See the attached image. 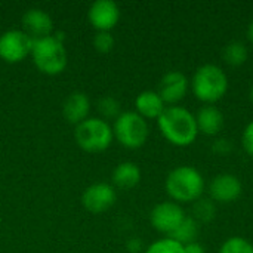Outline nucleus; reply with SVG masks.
Wrapping results in <instances>:
<instances>
[{
  "instance_id": "nucleus-3",
  "label": "nucleus",
  "mask_w": 253,
  "mask_h": 253,
  "mask_svg": "<svg viewBox=\"0 0 253 253\" xmlns=\"http://www.w3.org/2000/svg\"><path fill=\"white\" fill-rule=\"evenodd\" d=\"M228 86L230 82L227 73L216 64L200 65L190 80V90L194 98L205 105H215L221 101L227 95Z\"/></svg>"
},
{
  "instance_id": "nucleus-14",
  "label": "nucleus",
  "mask_w": 253,
  "mask_h": 253,
  "mask_svg": "<svg viewBox=\"0 0 253 253\" xmlns=\"http://www.w3.org/2000/svg\"><path fill=\"white\" fill-rule=\"evenodd\" d=\"M90 111V101L86 93L83 92H73L70 93L62 105V114L70 125H80L86 119H89Z\"/></svg>"
},
{
  "instance_id": "nucleus-9",
  "label": "nucleus",
  "mask_w": 253,
  "mask_h": 253,
  "mask_svg": "<svg viewBox=\"0 0 253 253\" xmlns=\"http://www.w3.org/2000/svg\"><path fill=\"white\" fill-rule=\"evenodd\" d=\"M209 199L216 205H230L240 199L243 184L234 173H219L212 178L208 187Z\"/></svg>"
},
{
  "instance_id": "nucleus-30",
  "label": "nucleus",
  "mask_w": 253,
  "mask_h": 253,
  "mask_svg": "<svg viewBox=\"0 0 253 253\" xmlns=\"http://www.w3.org/2000/svg\"><path fill=\"white\" fill-rule=\"evenodd\" d=\"M249 98H251V102L253 104V84L252 87H251V92H249Z\"/></svg>"
},
{
  "instance_id": "nucleus-15",
  "label": "nucleus",
  "mask_w": 253,
  "mask_h": 253,
  "mask_svg": "<svg viewBox=\"0 0 253 253\" xmlns=\"http://www.w3.org/2000/svg\"><path fill=\"white\" fill-rule=\"evenodd\" d=\"M224 114L215 105H203L196 114L199 133L206 136H218L224 127Z\"/></svg>"
},
{
  "instance_id": "nucleus-13",
  "label": "nucleus",
  "mask_w": 253,
  "mask_h": 253,
  "mask_svg": "<svg viewBox=\"0 0 253 253\" xmlns=\"http://www.w3.org/2000/svg\"><path fill=\"white\" fill-rule=\"evenodd\" d=\"M22 31L33 40L52 36L53 22L49 13L39 7H31L22 15Z\"/></svg>"
},
{
  "instance_id": "nucleus-8",
  "label": "nucleus",
  "mask_w": 253,
  "mask_h": 253,
  "mask_svg": "<svg viewBox=\"0 0 253 253\" xmlns=\"http://www.w3.org/2000/svg\"><path fill=\"white\" fill-rule=\"evenodd\" d=\"M33 39L22 30H7L0 36V58L9 64L21 62L31 53Z\"/></svg>"
},
{
  "instance_id": "nucleus-19",
  "label": "nucleus",
  "mask_w": 253,
  "mask_h": 253,
  "mask_svg": "<svg viewBox=\"0 0 253 253\" xmlns=\"http://www.w3.org/2000/svg\"><path fill=\"white\" fill-rule=\"evenodd\" d=\"M199 231H200V224L193 216L187 215V218L182 221V224L178 227V230L170 236V239H173V240H176L185 246L188 243L197 242Z\"/></svg>"
},
{
  "instance_id": "nucleus-11",
  "label": "nucleus",
  "mask_w": 253,
  "mask_h": 253,
  "mask_svg": "<svg viewBox=\"0 0 253 253\" xmlns=\"http://www.w3.org/2000/svg\"><path fill=\"white\" fill-rule=\"evenodd\" d=\"M116 188L107 182H96L89 185L82 196V205L84 209L95 215L107 212L116 203Z\"/></svg>"
},
{
  "instance_id": "nucleus-1",
  "label": "nucleus",
  "mask_w": 253,
  "mask_h": 253,
  "mask_svg": "<svg viewBox=\"0 0 253 253\" xmlns=\"http://www.w3.org/2000/svg\"><path fill=\"white\" fill-rule=\"evenodd\" d=\"M156 122L163 138L169 144L179 148L193 145L200 135L196 123V116L181 105L166 107V110Z\"/></svg>"
},
{
  "instance_id": "nucleus-20",
  "label": "nucleus",
  "mask_w": 253,
  "mask_h": 253,
  "mask_svg": "<svg viewBox=\"0 0 253 253\" xmlns=\"http://www.w3.org/2000/svg\"><path fill=\"white\" fill-rule=\"evenodd\" d=\"M216 216V205L211 199H200L193 203V218L199 224H209Z\"/></svg>"
},
{
  "instance_id": "nucleus-23",
  "label": "nucleus",
  "mask_w": 253,
  "mask_h": 253,
  "mask_svg": "<svg viewBox=\"0 0 253 253\" xmlns=\"http://www.w3.org/2000/svg\"><path fill=\"white\" fill-rule=\"evenodd\" d=\"M98 111L101 114V119L107 122V119H117L122 111H120V102L114 96H102L98 101Z\"/></svg>"
},
{
  "instance_id": "nucleus-2",
  "label": "nucleus",
  "mask_w": 253,
  "mask_h": 253,
  "mask_svg": "<svg viewBox=\"0 0 253 253\" xmlns=\"http://www.w3.org/2000/svg\"><path fill=\"white\" fill-rule=\"evenodd\" d=\"M165 190L169 199L178 205H193L203 197L206 190L205 176L199 169L190 165L173 168L165 181Z\"/></svg>"
},
{
  "instance_id": "nucleus-4",
  "label": "nucleus",
  "mask_w": 253,
  "mask_h": 253,
  "mask_svg": "<svg viewBox=\"0 0 253 253\" xmlns=\"http://www.w3.org/2000/svg\"><path fill=\"white\" fill-rule=\"evenodd\" d=\"M30 55L39 71L47 76L61 74L67 67V50L62 40L56 36L33 40Z\"/></svg>"
},
{
  "instance_id": "nucleus-7",
  "label": "nucleus",
  "mask_w": 253,
  "mask_h": 253,
  "mask_svg": "<svg viewBox=\"0 0 253 253\" xmlns=\"http://www.w3.org/2000/svg\"><path fill=\"white\" fill-rule=\"evenodd\" d=\"M185 218H187V213L184 208L172 200L156 205L150 212L151 227L157 233L165 234L166 237H170Z\"/></svg>"
},
{
  "instance_id": "nucleus-29",
  "label": "nucleus",
  "mask_w": 253,
  "mask_h": 253,
  "mask_svg": "<svg viewBox=\"0 0 253 253\" xmlns=\"http://www.w3.org/2000/svg\"><path fill=\"white\" fill-rule=\"evenodd\" d=\"M246 34H248L249 42L253 44V19L249 22V25H248V31H246Z\"/></svg>"
},
{
  "instance_id": "nucleus-16",
  "label": "nucleus",
  "mask_w": 253,
  "mask_h": 253,
  "mask_svg": "<svg viewBox=\"0 0 253 253\" xmlns=\"http://www.w3.org/2000/svg\"><path fill=\"white\" fill-rule=\"evenodd\" d=\"M166 104L157 93V90H144L135 99L136 113L145 120H157L166 110Z\"/></svg>"
},
{
  "instance_id": "nucleus-28",
  "label": "nucleus",
  "mask_w": 253,
  "mask_h": 253,
  "mask_svg": "<svg viewBox=\"0 0 253 253\" xmlns=\"http://www.w3.org/2000/svg\"><path fill=\"white\" fill-rule=\"evenodd\" d=\"M127 251L130 253H139L142 251V242L139 239H130L127 242Z\"/></svg>"
},
{
  "instance_id": "nucleus-22",
  "label": "nucleus",
  "mask_w": 253,
  "mask_h": 253,
  "mask_svg": "<svg viewBox=\"0 0 253 253\" xmlns=\"http://www.w3.org/2000/svg\"><path fill=\"white\" fill-rule=\"evenodd\" d=\"M144 253H184V245L170 237H163L151 243Z\"/></svg>"
},
{
  "instance_id": "nucleus-5",
  "label": "nucleus",
  "mask_w": 253,
  "mask_h": 253,
  "mask_svg": "<svg viewBox=\"0 0 253 253\" xmlns=\"http://www.w3.org/2000/svg\"><path fill=\"white\" fill-rule=\"evenodd\" d=\"M74 136L77 145L87 153H101L107 150L114 139L113 127L99 117H89L77 125Z\"/></svg>"
},
{
  "instance_id": "nucleus-12",
  "label": "nucleus",
  "mask_w": 253,
  "mask_h": 253,
  "mask_svg": "<svg viewBox=\"0 0 253 253\" xmlns=\"http://www.w3.org/2000/svg\"><path fill=\"white\" fill-rule=\"evenodd\" d=\"M89 22L98 31H111L120 19V7L113 0H96L87 12Z\"/></svg>"
},
{
  "instance_id": "nucleus-24",
  "label": "nucleus",
  "mask_w": 253,
  "mask_h": 253,
  "mask_svg": "<svg viewBox=\"0 0 253 253\" xmlns=\"http://www.w3.org/2000/svg\"><path fill=\"white\" fill-rule=\"evenodd\" d=\"M114 37L110 31H98L93 37V47L99 53H108L114 47Z\"/></svg>"
},
{
  "instance_id": "nucleus-25",
  "label": "nucleus",
  "mask_w": 253,
  "mask_h": 253,
  "mask_svg": "<svg viewBox=\"0 0 253 253\" xmlns=\"http://www.w3.org/2000/svg\"><path fill=\"white\" fill-rule=\"evenodd\" d=\"M242 147L246 151V154L253 159V120H251L242 133Z\"/></svg>"
},
{
  "instance_id": "nucleus-18",
  "label": "nucleus",
  "mask_w": 253,
  "mask_h": 253,
  "mask_svg": "<svg viewBox=\"0 0 253 253\" xmlns=\"http://www.w3.org/2000/svg\"><path fill=\"white\" fill-rule=\"evenodd\" d=\"M222 58L230 67H240L248 61L249 50L243 42L233 40V42L225 44L224 52H222Z\"/></svg>"
},
{
  "instance_id": "nucleus-17",
  "label": "nucleus",
  "mask_w": 253,
  "mask_h": 253,
  "mask_svg": "<svg viewBox=\"0 0 253 253\" xmlns=\"http://www.w3.org/2000/svg\"><path fill=\"white\" fill-rule=\"evenodd\" d=\"M113 187L120 190H132L135 188L142 178L141 169L133 162H123L117 165L113 170Z\"/></svg>"
},
{
  "instance_id": "nucleus-26",
  "label": "nucleus",
  "mask_w": 253,
  "mask_h": 253,
  "mask_svg": "<svg viewBox=\"0 0 253 253\" xmlns=\"http://www.w3.org/2000/svg\"><path fill=\"white\" fill-rule=\"evenodd\" d=\"M212 151L218 156H228L233 151V144L227 138H216L212 144Z\"/></svg>"
},
{
  "instance_id": "nucleus-21",
  "label": "nucleus",
  "mask_w": 253,
  "mask_h": 253,
  "mask_svg": "<svg viewBox=\"0 0 253 253\" xmlns=\"http://www.w3.org/2000/svg\"><path fill=\"white\" fill-rule=\"evenodd\" d=\"M218 253H253V245L245 237L233 236L221 245Z\"/></svg>"
},
{
  "instance_id": "nucleus-6",
  "label": "nucleus",
  "mask_w": 253,
  "mask_h": 253,
  "mask_svg": "<svg viewBox=\"0 0 253 253\" xmlns=\"http://www.w3.org/2000/svg\"><path fill=\"white\" fill-rule=\"evenodd\" d=\"M113 135L125 148L138 150L145 145L150 136V127L147 120L136 111H125L114 120Z\"/></svg>"
},
{
  "instance_id": "nucleus-27",
  "label": "nucleus",
  "mask_w": 253,
  "mask_h": 253,
  "mask_svg": "<svg viewBox=\"0 0 253 253\" xmlns=\"http://www.w3.org/2000/svg\"><path fill=\"white\" fill-rule=\"evenodd\" d=\"M184 253H206L205 246L199 242H193L184 246Z\"/></svg>"
},
{
  "instance_id": "nucleus-10",
  "label": "nucleus",
  "mask_w": 253,
  "mask_h": 253,
  "mask_svg": "<svg viewBox=\"0 0 253 253\" xmlns=\"http://www.w3.org/2000/svg\"><path fill=\"white\" fill-rule=\"evenodd\" d=\"M188 90H190V80L184 73L178 70L168 71L160 79L157 87V93L160 95V98L168 107L179 105V102L187 96Z\"/></svg>"
}]
</instances>
